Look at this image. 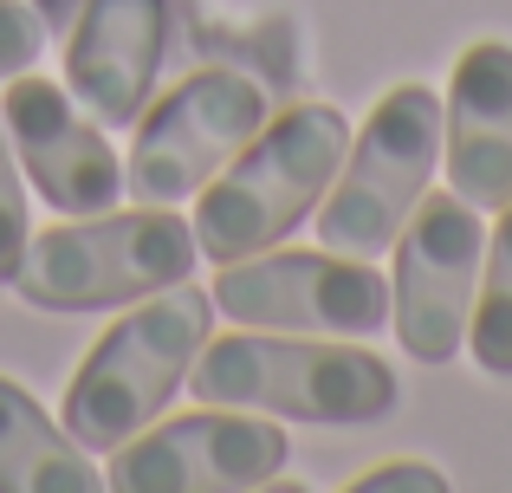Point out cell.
Instances as JSON below:
<instances>
[{
  "label": "cell",
  "instance_id": "obj_1",
  "mask_svg": "<svg viewBox=\"0 0 512 493\" xmlns=\"http://www.w3.org/2000/svg\"><path fill=\"white\" fill-rule=\"evenodd\" d=\"M195 403L260 409L279 422H376L396 409L402 383L376 351L350 338H299V331H253L208 338L188 364Z\"/></svg>",
  "mask_w": 512,
  "mask_h": 493
},
{
  "label": "cell",
  "instance_id": "obj_7",
  "mask_svg": "<svg viewBox=\"0 0 512 493\" xmlns=\"http://www.w3.org/2000/svg\"><path fill=\"white\" fill-rule=\"evenodd\" d=\"M214 312L253 331L299 338H370L389 325V279L350 253H247L214 273Z\"/></svg>",
  "mask_w": 512,
  "mask_h": 493
},
{
  "label": "cell",
  "instance_id": "obj_8",
  "mask_svg": "<svg viewBox=\"0 0 512 493\" xmlns=\"http://www.w3.org/2000/svg\"><path fill=\"white\" fill-rule=\"evenodd\" d=\"M480 260H487V228L480 208L461 195L415 202V215L396 234V279H389V325L402 338V357L415 364H448L467 344L480 292Z\"/></svg>",
  "mask_w": 512,
  "mask_h": 493
},
{
  "label": "cell",
  "instance_id": "obj_14",
  "mask_svg": "<svg viewBox=\"0 0 512 493\" xmlns=\"http://www.w3.org/2000/svg\"><path fill=\"white\" fill-rule=\"evenodd\" d=\"M467 351H474V364L487 377H512V202L500 208V228L487 234L474 318H467Z\"/></svg>",
  "mask_w": 512,
  "mask_h": 493
},
{
  "label": "cell",
  "instance_id": "obj_11",
  "mask_svg": "<svg viewBox=\"0 0 512 493\" xmlns=\"http://www.w3.org/2000/svg\"><path fill=\"white\" fill-rule=\"evenodd\" d=\"M65 85L104 130L143 117L169 52V0H78L65 20Z\"/></svg>",
  "mask_w": 512,
  "mask_h": 493
},
{
  "label": "cell",
  "instance_id": "obj_5",
  "mask_svg": "<svg viewBox=\"0 0 512 493\" xmlns=\"http://www.w3.org/2000/svg\"><path fill=\"white\" fill-rule=\"evenodd\" d=\"M441 163V91L396 85L376 98L363 130L350 137L344 169L331 195L318 202V241L350 260L389 253L402 221L428 195V176Z\"/></svg>",
  "mask_w": 512,
  "mask_h": 493
},
{
  "label": "cell",
  "instance_id": "obj_9",
  "mask_svg": "<svg viewBox=\"0 0 512 493\" xmlns=\"http://www.w3.org/2000/svg\"><path fill=\"white\" fill-rule=\"evenodd\" d=\"M292 461L279 416L195 409L163 429H137L111 461L117 493H253Z\"/></svg>",
  "mask_w": 512,
  "mask_h": 493
},
{
  "label": "cell",
  "instance_id": "obj_12",
  "mask_svg": "<svg viewBox=\"0 0 512 493\" xmlns=\"http://www.w3.org/2000/svg\"><path fill=\"white\" fill-rule=\"evenodd\" d=\"M441 163L448 189L474 208L512 202V46L480 39L454 59V85L441 98Z\"/></svg>",
  "mask_w": 512,
  "mask_h": 493
},
{
  "label": "cell",
  "instance_id": "obj_6",
  "mask_svg": "<svg viewBox=\"0 0 512 493\" xmlns=\"http://www.w3.org/2000/svg\"><path fill=\"white\" fill-rule=\"evenodd\" d=\"M266 91L240 72H188L169 98L143 104L137 143L124 163V195L143 208H175L201 195L266 124Z\"/></svg>",
  "mask_w": 512,
  "mask_h": 493
},
{
  "label": "cell",
  "instance_id": "obj_16",
  "mask_svg": "<svg viewBox=\"0 0 512 493\" xmlns=\"http://www.w3.org/2000/svg\"><path fill=\"white\" fill-rule=\"evenodd\" d=\"M39 46H46V20H39V7H26V0H0V78L26 72V65L39 59Z\"/></svg>",
  "mask_w": 512,
  "mask_h": 493
},
{
  "label": "cell",
  "instance_id": "obj_17",
  "mask_svg": "<svg viewBox=\"0 0 512 493\" xmlns=\"http://www.w3.org/2000/svg\"><path fill=\"white\" fill-rule=\"evenodd\" d=\"M350 487L357 493H448V481L435 468H422V461H383V468L357 474Z\"/></svg>",
  "mask_w": 512,
  "mask_h": 493
},
{
  "label": "cell",
  "instance_id": "obj_18",
  "mask_svg": "<svg viewBox=\"0 0 512 493\" xmlns=\"http://www.w3.org/2000/svg\"><path fill=\"white\" fill-rule=\"evenodd\" d=\"M33 7H39V20H46V33H65V20H72L78 0H33Z\"/></svg>",
  "mask_w": 512,
  "mask_h": 493
},
{
  "label": "cell",
  "instance_id": "obj_13",
  "mask_svg": "<svg viewBox=\"0 0 512 493\" xmlns=\"http://www.w3.org/2000/svg\"><path fill=\"white\" fill-rule=\"evenodd\" d=\"M0 493H98L91 455L13 377H0Z\"/></svg>",
  "mask_w": 512,
  "mask_h": 493
},
{
  "label": "cell",
  "instance_id": "obj_3",
  "mask_svg": "<svg viewBox=\"0 0 512 493\" xmlns=\"http://www.w3.org/2000/svg\"><path fill=\"white\" fill-rule=\"evenodd\" d=\"M214 331V299L208 292H150L137 299L65 383V435L85 455H117L137 429L163 416V403L188 383V364L201 357Z\"/></svg>",
  "mask_w": 512,
  "mask_h": 493
},
{
  "label": "cell",
  "instance_id": "obj_10",
  "mask_svg": "<svg viewBox=\"0 0 512 493\" xmlns=\"http://www.w3.org/2000/svg\"><path fill=\"white\" fill-rule=\"evenodd\" d=\"M0 124L13 137L20 169L33 176L39 202H52L59 215H104L111 202H124V163L104 143V124H91V111L52 78L13 72L7 98H0Z\"/></svg>",
  "mask_w": 512,
  "mask_h": 493
},
{
  "label": "cell",
  "instance_id": "obj_2",
  "mask_svg": "<svg viewBox=\"0 0 512 493\" xmlns=\"http://www.w3.org/2000/svg\"><path fill=\"white\" fill-rule=\"evenodd\" d=\"M344 150H350V124L331 104H292V111L266 117L195 208L201 260L227 266L279 247L305 215H318V202L331 195V182L344 169Z\"/></svg>",
  "mask_w": 512,
  "mask_h": 493
},
{
  "label": "cell",
  "instance_id": "obj_4",
  "mask_svg": "<svg viewBox=\"0 0 512 493\" xmlns=\"http://www.w3.org/2000/svg\"><path fill=\"white\" fill-rule=\"evenodd\" d=\"M195 260V221H182L175 208H130V215L104 208L26 241L13 292L39 312H98V305H137L150 292L182 286Z\"/></svg>",
  "mask_w": 512,
  "mask_h": 493
},
{
  "label": "cell",
  "instance_id": "obj_15",
  "mask_svg": "<svg viewBox=\"0 0 512 493\" xmlns=\"http://www.w3.org/2000/svg\"><path fill=\"white\" fill-rule=\"evenodd\" d=\"M26 241H33V221H26V189H20V156H13V137L0 124V286H13L26 260Z\"/></svg>",
  "mask_w": 512,
  "mask_h": 493
}]
</instances>
